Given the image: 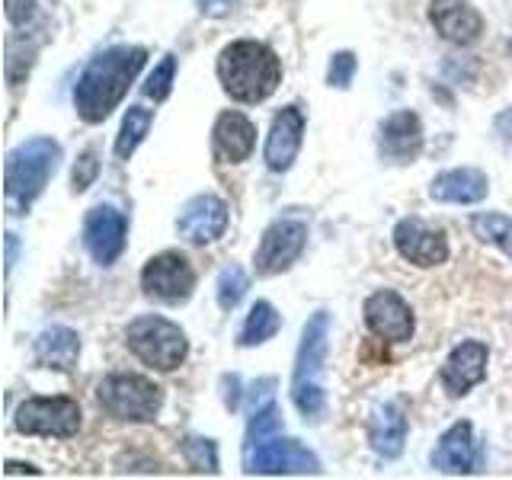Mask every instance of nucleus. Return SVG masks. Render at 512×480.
I'll return each instance as SVG.
<instances>
[{
  "label": "nucleus",
  "mask_w": 512,
  "mask_h": 480,
  "mask_svg": "<svg viewBox=\"0 0 512 480\" xmlns=\"http://www.w3.org/2000/svg\"><path fill=\"white\" fill-rule=\"evenodd\" d=\"M144 61H148V52H144L141 45H116V48H106L103 55H96L74 87L77 116L90 125L103 122L109 112L122 103L128 87L135 84Z\"/></svg>",
  "instance_id": "nucleus-1"
},
{
  "label": "nucleus",
  "mask_w": 512,
  "mask_h": 480,
  "mask_svg": "<svg viewBox=\"0 0 512 480\" xmlns=\"http://www.w3.org/2000/svg\"><path fill=\"white\" fill-rule=\"evenodd\" d=\"M218 80L224 93L237 103H263L282 84V64L269 45L240 39L221 48Z\"/></svg>",
  "instance_id": "nucleus-2"
},
{
  "label": "nucleus",
  "mask_w": 512,
  "mask_h": 480,
  "mask_svg": "<svg viewBox=\"0 0 512 480\" xmlns=\"http://www.w3.org/2000/svg\"><path fill=\"white\" fill-rule=\"evenodd\" d=\"M330 346V317L317 311L301 333L295 375H292V400L304 420H317L324 413V365Z\"/></svg>",
  "instance_id": "nucleus-3"
},
{
  "label": "nucleus",
  "mask_w": 512,
  "mask_h": 480,
  "mask_svg": "<svg viewBox=\"0 0 512 480\" xmlns=\"http://www.w3.org/2000/svg\"><path fill=\"white\" fill-rule=\"evenodd\" d=\"M61 164V144L55 138H29L7 157V199L13 208H26L42 196Z\"/></svg>",
  "instance_id": "nucleus-4"
},
{
  "label": "nucleus",
  "mask_w": 512,
  "mask_h": 480,
  "mask_svg": "<svg viewBox=\"0 0 512 480\" xmlns=\"http://www.w3.org/2000/svg\"><path fill=\"white\" fill-rule=\"evenodd\" d=\"M125 343L144 365L160 368V372H173L189 352L186 333L176 324H170L167 317H157V314H144L132 320L125 330Z\"/></svg>",
  "instance_id": "nucleus-5"
},
{
  "label": "nucleus",
  "mask_w": 512,
  "mask_h": 480,
  "mask_svg": "<svg viewBox=\"0 0 512 480\" xmlns=\"http://www.w3.org/2000/svg\"><path fill=\"white\" fill-rule=\"evenodd\" d=\"M96 397H100L106 413L132 423H151L160 413V404H164V391L141 375H109L100 381Z\"/></svg>",
  "instance_id": "nucleus-6"
},
{
  "label": "nucleus",
  "mask_w": 512,
  "mask_h": 480,
  "mask_svg": "<svg viewBox=\"0 0 512 480\" xmlns=\"http://www.w3.org/2000/svg\"><path fill=\"white\" fill-rule=\"evenodd\" d=\"M244 471L247 474H317L320 461L298 439H285L279 432H269V436H260V439H247Z\"/></svg>",
  "instance_id": "nucleus-7"
},
{
  "label": "nucleus",
  "mask_w": 512,
  "mask_h": 480,
  "mask_svg": "<svg viewBox=\"0 0 512 480\" xmlns=\"http://www.w3.org/2000/svg\"><path fill=\"white\" fill-rule=\"evenodd\" d=\"M16 429L23 436L71 439L80 429V407L71 397H29L16 410Z\"/></svg>",
  "instance_id": "nucleus-8"
},
{
  "label": "nucleus",
  "mask_w": 512,
  "mask_h": 480,
  "mask_svg": "<svg viewBox=\"0 0 512 480\" xmlns=\"http://www.w3.org/2000/svg\"><path fill=\"white\" fill-rule=\"evenodd\" d=\"M304 244H308V224H304L301 218L272 221L263 231L260 250H256V256H253L256 272H260V276H276V272H285L301 256Z\"/></svg>",
  "instance_id": "nucleus-9"
},
{
  "label": "nucleus",
  "mask_w": 512,
  "mask_h": 480,
  "mask_svg": "<svg viewBox=\"0 0 512 480\" xmlns=\"http://www.w3.org/2000/svg\"><path fill=\"white\" fill-rule=\"evenodd\" d=\"M141 288L144 295H151L157 301L180 304L192 295L196 288V272H192L189 260L183 253H157L148 260V266L141 269Z\"/></svg>",
  "instance_id": "nucleus-10"
},
{
  "label": "nucleus",
  "mask_w": 512,
  "mask_h": 480,
  "mask_svg": "<svg viewBox=\"0 0 512 480\" xmlns=\"http://www.w3.org/2000/svg\"><path fill=\"white\" fill-rule=\"evenodd\" d=\"M394 247L413 266H439L448 260V240L439 228H429L420 218H404L394 228Z\"/></svg>",
  "instance_id": "nucleus-11"
},
{
  "label": "nucleus",
  "mask_w": 512,
  "mask_h": 480,
  "mask_svg": "<svg viewBox=\"0 0 512 480\" xmlns=\"http://www.w3.org/2000/svg\"><path fill=\"white\" fill-rule=\"evenodd\" d=\"M125 234H128V221L112 205H96L87 212L84 244L100 266L116 263V256L125 250Z\"/></svg>",
  "instance_id": "nucleus-12"
},
{
  "label": "nucleus",
  "mask_w": 512,
  "mask_h": 480,
  "mask_svg": "<svg viewBox=\"0 0 512 480\" xmlns=\"http://www.w3.org/2000/svg\"><path fill=\"white\" fill-rule=\"evenodd\" d=\"M365 324L388 343H407L413 336V311L397 292H375L365 301Z\"/></svg>",
  "instance_id": "nucleus-13"
},
{
  "label": "nucleus",
  "mask_w": 512,
  "mask_h": 480,
  "mask_svg": "<svg viewBox=\"0 0 512 480\" xmlns=\"http://www.w3.org/2000/svg\"><path fill=\"white\" fill-rule=\"evenodd\" d=\"M176 231L186 237L189 244H212L224 231H228V205L218 196H196L183 205L180 218H176Z\"/></svg>",
  "instance_id": "nucleus-14"
},
{
  "label": "nucleus",
  "mask_w": 512,
  "mask_h": 480,
  "mask_svg": "<svg viewBox=\"0 0 512 480\" xmlns=\"http://www.w3.org/2000/svg\"><path fill=\"white\" fill-rule=\"evenodd\" d=\"M480 461H484V455H480L474 426L468 420L448 426L442 432L436 452H432V468L442 474H474L480 468Z\"/></svg>",
  "instance_id": "nucleus-15"
},
{
  "label": "nucleus",
  "mask_w": 512,
  "mask_h": 480,
  "mask_svg": "<svg viewBox=\"0 0 512 480\" xmlns=\"http://www.w3.org/2000/svg\"><path fill=\"white\" fill-rule=\"evenodd\" d=\"M429 20L452 45H474L484 32V16L471 7V0H432Z\"/></svg>",
  "instance_id": "nucleus-16"
},
{
  "label": "nucleus",
  "mask_w": 512,
  "mask_h": 480,
  "mask_svg": "<svg viewBox=\"0 0 512 480\" xmlns=\"http://www.w3.org/2000/svg\"><path fill=\"white\" fill-rule=\"evenodd\" d=\"M487 362H490V349L477 340H468L452 349V356L445 359L442 365V388L452 394V397H461L468 394L474 384L484 381L487 375Z\"/></svg>",
  "instance_id": "nucleus-17"
},
{
  "label": "nucleus",
  "mask_w": 512,
  "mask_h": 480,
  "mask_svg": "<svg viewBox=\"0 0 512 480\" xmlns=\"http://www.w3.org/2000/svg\"><path fill=\"white\" fill-rule=\"evenodd\" d=\"M301 135H304V116L298 106H285L276 119H272L269 138H266V167L272 173H285L295 164L298 148H301Z\"/></svg>",
  "instance_id": "nucleus-18"
},
{
  "label": "nucleus",
  "mask_w": 512,
  "mask_h": 480,
  "mask_svg": "<svg viewBox=\"0 0 512 480\" xmlns=\"http://www.w3.org/2000/svg\"><path fill=\"white\" fill-rule=\"evenodd\" d=\"M423 151V125L420 116L410 109H400L381 125V154L397 164H407Z\"/></svg>",
  "instance_id": "nucleus-19"
},
{
  "label": "nucleus",
  "mask_w": 512,
  "mask_h": 480,
  "mask_svg": "<svg viewBox=\"0 0 512 480\" xmlns=\"http://www.w3.org/2000/svg\"><path fill=\"white\" fill-rule=\"evenodd\" d=\"M490 192L487 173H480L474 167H458L439 173L429 186V196L436 202H452V205H474L484 202Z\"/></svg>",
  "instance_id": "nucleus-20"
},
{
  "label": "nucleus",
  "mask_w": 512,
  "mask_h": 480,
  "mask_svg": "<svg viewBox=\"0 0 512 480\" xmlns=\"http://www.w3.org/2000/svg\"><path fill=\"white\" fill-rule=\"evenodd\" d=\"M212 141H215L218 160H224V164H240V160H247L253 151L256 128L244 112H221L218 122H215Z\"/></svg>",
  "instance_id": "nucleus-21"
},
{
  "label": "nucleus",
  "mask_w": 512,
  "mask_h": 480,
  "mask_svg": "<svg viewBox=\"0 0 512 480\" xmlns=\"http://www.w3.org/2000/svg\"><path fill=\"white\" fill-rule=\"evenodd\" d=\"M368 442L381 458H397L407 442V416L400 404H381L375 407L368 420Z\"/></svg>",
  "instance_id": "nucleus-22"
},
{
  "label": "nucleus",
  "mask_w": 512,
  "mask_h": 480,
  "mask_svg": "<svg viewBox=\"0 0 512 480\" xmlns=\"http://www.w3.org/2000/svg\"><path fill=\"white\" fill-rule=\"evenodd\" d=\"M80 356V336L68 327H48L36 340V359L55 372H71Z\"/></svg>",
  "instance_id": "nucleus-23"
},
{
  "label": "nucleus",
  "mask_w": 512,
  "mask_h": 480,
  "mask_svg": "<svg viewBox=\"0 0 512 480\" xmlns=\"http://www.w3.org/2000/svg\"><path fill=\"white\" fill-rule=\"evenodd\" d=\"M279 327H282L279 311L272 308L269 301H256L244 320V327H240V346H260L272 340V336L279 333Z\"/></svg>",
  "instance_id": "nucleus-24"
},
{
  "label": "nucleus",
  "mask_w": 512,
  "mask_h": 480,
  "mask_svg": "<svg viewBox=\"0 0 512 480\" xmlns=\"http://www.w3.org/2000/svg\"><path fill=\"white\" fill-rule=\"evenodd\" d=\"M151 122H154V112L144 109V106H132V109L125 112L119 138H116V157L119 160H128V157L135 154V148L144 141V135H148Z\"/></svg>",
  "instance_id": "nucleus-25"
},
{
  "label": "nucleus",
  "mask_w": 512,
  "mask_h": 480,
  "mask_svg": "<svg viewBox=\"0 0 512 480\" xmlns=\"http://www.w3.org/2000/svg\"><path fill=\"white\" fill-rule=\"evenodd\" d=\"M471 231L484 240V244L500 247L506 256H512V218L503 215H474L471 218Z\"/></svg>",
  "instance_id": "nucleus-26"
},
{
  "label": "nucleus",
  "mask_w": 512,
  "mask_h": 480,
  "mask_svg": "<svg viewBox=\"0 0 512 480\" xmlns=\"http://www.w3.org/2000/svg\"><path fill=\"white\" fill-rule=\"evenodd\" d=\"M244 295H247V272L234 263L224 266L221 276H218V304L224 311H234Z\"/></svg>",
  "instance_id": "nucleus-27"
},
{
  "label": "nucleus",
  "mask_w": 512,
  "mask_h": 480,
  "mask_svg": "<svg viewBox=\"0 0 512 480\" xmlns=\"http://www.w3.org/2000/svg\"><path fill=\"white\" fill-rule=\"evenodd\" d=\"M183 452L192 471H205V474H215L218 471V452H215V442L212 439H186L183 442Z\"/></svg>",
  "instance_id": "nucleus-28"
},
{
  "label": "nucleus",
  "mask_w": 512,
  "mask_h": 480,
  "mask_svg": "<svg viewBox=\"0 0 512 480\" xmlns=\"http://www.w3.org/2000/svg\"><path fill=\"white\" fill-rule=\"evenodd\" d=\"M173 77H176V58L173 55H164V61L157 64V68L151 71L148 84H144V93L151 96V100H167L170 90H173Z\"/></svg>",
  "instance_id": "nucleus-29"
},
{
  "label": "nucleus",
  "mask_w": 512,
  "mask_h": 480,
  "mask_svg": "<svg viewBox=\"0 0 512 480\" xmlns=\"http://www.w3.org/2000/svg\"><path fill=\"white\" fill-rule=\"evenodd\" d=\"M359 61L352 52H336L330 58V68H327V84L336 87V90H346L352 84V74H356Z\"/></svg>",
  "instance_id": "nucleus-30"
},
{
  "label": "nucleus",
  "mask_w": 512,
  "mask_h": 480,
  "mask_svg": "<svg viewBox=\"0 0 512 480\" xmlns=\"http://www.w3.org/2000/svg\"><path fill=\"white\" fill-rule=\"evenodd\" d=\"M96 170H100V160H96V151H87L84 157L77 160V167H74V192H84V189L93 183Z\"/></svg>",
  "instance_id": "nucleus-31"
},
{
  "label": "nucleus",
  "mask_w": 512,
  "mask_h": 480,
  "mask_svg": "<svg viewBox=\"0 0 512 480\" xmlns=\"http://www.w3.org/2000/svg\"><path fill=\"white\" fill-rule=\"evenodd\" d=\"M32 7L36 0H7V20L13 26H26L32 20Z\"/></svg>",
  "instance_id": "nucleus-32"
},
{
  "label": "nucleus",
  "mask_w": 512,
  "mask_h": 480,
  "mask_svg": "<svg viewBox=\"0 0 512 480\" xmlns=\"http://www.w3.org/2000/svg\"><path fill=\"white\" fill-rule=\"evenodd\" d=\"M196 4L205 16H224V13L234 10L237 0H196Z\"/></svg>",
  "instance_id": "nucleus-33"
},
{
  "label": "nucleus",
  "mask_w": 512,
  "mask_h": 480,
  "mask_svg": "<svg viewBox=\"0 0 512 480\" xmlns=\"http://www.w3.org/2000/svg\"><path fill=\"white\" fill-rule=\"evenodd\" d=\"M13 474H39L32 464H16V461H7V477H13Z\"/></svg>",
  "instance_id": "nucleus-34"
},
{
  "label": "nucleus",
  "mask_w": 512,
  "mask_h": 480,
  "mask_svg": "<svg viewBox=\"0 0 512 480\" xmlns=\"http://www.w3.org/2000/svg\"><path fill=\"white\" fill-rule=\"evenodd\" d=\"M16 263V234H7V272Z\"/></svg>",
  "instance_id": "nucleus-35"
}]
</instances>
